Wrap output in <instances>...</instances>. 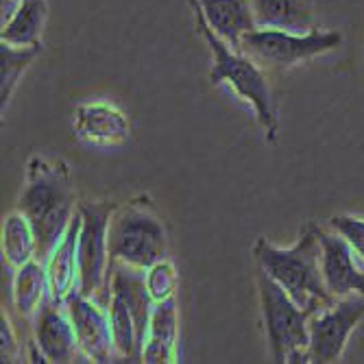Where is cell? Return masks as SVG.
I'll list each match as a JSON object with an SVG mask.
<instances>
[{
    "label": "cell",
    "mask_w": 364,
    "mask_h": 364,
    "mask_svg": "<svg viewBox=\"0 0 364 364\" xmlns=\"http://www.w3.org/2000/svg\"><path fill=\"white\" fill-rule=\"evenodd\" d=\"M18 212H22L33 225L38 238V259L46 262L79 212L70 164L61 157L50 159L44 155H31L26 161Z\"/></svg>",
    "instance_id": "1"
},
{
    "label": "cell",
    "mask_w": 364,
    "mask_h": 364,
    "mask_svg": "<svg viewBox=\"0 0 364 364\" xmlns=\"http://www.w3.org/2000/svg\"><path fill=\"white\" fill-rule=\"evenodd\" d=\"M253 255L259 269L275 279L294 304H299L308 314L334 301L323 279V249L318 240V225L308 223L299 240L288 249L271 245L267 238H257Z\"/></svg>",
    "instance_id": "2"
},
{
    "label": "cell",
    "mask_w": 364,
    "mask_h": 364,
    "mask_svg": "<svg viewBox=\"0 0 364 364\" xmlns=\"http://www.w3.org/2000/svg\"><path fill=\"white\" fill-rule=\"evenodd\" d=\"M107 247L112 264L149 269L166 259L168 236L149 194H138L114 208L107 225Z\"/></svg>",
    "instance_id": "3"
},
{
    "label": "cell",
    "mask_w": 364,
    "mask_h": 364,
    "mask_svg": "<svg viewBox=\"0 0 364 364\" xmlns=\"http://www.w3.org/2000/svg\"><path fill=\"white\" fill-rule=\"evenodd\" d=\"M192 9H194V22L198 26V33L205 38V42L214 55L210 81L214 85H218V83L231 85L240 98L251 103V107L255 109V116L264 129V136H267L269 142H275L277 131H279V120H277V109L273 103L271 87L267 83V75L262 73V68L251 57H247L242 50L229 48V44L216 36L214 28L203 18L201 9H198L196 0H192Z\"/></svg>",
    "instance_id": "4"
},
{
    "label": "cell",
    "mask_w": 364,
    "mask_h": 364,
    "mask_svg": "<svg viewBox=\"0 0 364 364\" xmlns=\"http://www.w3.org/2000/svg\"><path fill=\"white\" fill-rule=\"evenodd\" d=\"M262 321L273 362H310V314L267 273H257Z\"/></svg>",
    "instance_id": "5"
},
{
    "label": "cell",
    "mask_w": 364,
    "mask_h": 364,
    "mask_svg": "<svg viewBox=\"0 0 364 364\" xmlns=\"http://www.w3.org/2000/svg\"><path fill=\"white\" fill-rule=\"evenodd\" d=\"M114 203L105 201H83L81 212V234H79V277L77 290L83 296L109 306L112 299V257L107 247V225L114 212Z\"/></svg>",
    "instance_id": "6"
},
{
    "label": "cell",
    "mask_w": 364,
    "mask_h": 364,
    "mask_svg": "<svg viewBox=\"0 0 364 364\" xmlns=\"http://www.w3.org/2000/svg\"><path fill=\"white\" fill-rule=\"evenodd\" d=\"M343 36L336 31L290 33L277 28H253L240 42V50L269 70H286L306 59L338 48Z\"/></svg>",
    "instance_id": "7"
},
{
    "label": "cell",
    "mask_w": 364,
    "mask_h": 364,
    "mask_svg": "<svg viewBox=\"0 0 364 364\" xmlns=\"http://www.w3.org/2000/svg\"><path fill=\"white\" fill-rule=\"evenodd\" d=\"M364 318V294L338 296L329 306L316 310L308 318L310 332V362L329 364L338 362L349 336Z\"/></svg>",
    "instance_id": "8"
},
{
    "label": "cell",
    "mask_w": 364,
    "mask_h": 364,
    "mask_svg": "<svg viewBox=\"0 0 364 364\" xmlns=\"http://www.w3.org/2000/svg\"><path fill=\"white\" fill-rule=\"evenodd\" d=\"M68 316L73 321L77 343L83 355L90 362H112L116 358L114 338H112V323L109 312L98 301L83 296L79 290H73L63 301Z\"/></svg>",
    "instance_id": "9"
},
{
    "label": "cell",
    "mask_w": 364,
    "mask_h": 364,
    "mask_svg": "<svg viewBox=\"0 0 364 364\" xmlns=\"http://www.w3.org/2000/svg\"><path fill=\"white\" fill-rule=\"evenodd\" d=\"M33 343L38 345L46 362L68 364L87 360L77 343L68 310L63 304L55 301L50 294H46L33 318Z\"/></svg>",
    "instance_id": "10"
},
{
    "label": "cell",
    "mask_w": 364,
    "mask_h": 364,
    "mask_svg": "<svg viewBox=\"0 0 364 364\" xmlns=\"http://www.w3.org/2000/svg\"><path fill=\"white\" fill-rule=\"evenodd\" d=\"M318 240L323 249V279L329 294L338 299L347 294H364V269L360 267V257L349 247L341 234H327L318 227Z\"/></svg>",
    "instance_id": "11"
},
{
    "label": "cell",
    "mask_w": 364,
    "mask_h": 364,
    "mask_svg": "<svg viewBox=\"0 0 364 364\" xmlns=\"http://www.w3.org/2000/svg\"><path fill=\"white\" fill-rule=\"evenodd\" d=\"M79 234H81V212L75 214L68 231L57 242V247L46 257V275H48V294L55 301L63 304L65 296L77 290L79 277Z\"/></svg>",
    "instance_id": "12"
},
{
    "label": "cell",
    "mask_w": 364,
    "mask_h": 364,
    "mask_svg": "<svg viewBox=\"0 0 364 364\" xmlns=\"http://www.w3.org/2000/svg\"><path fill=\"white\" fill-rule=\"evenodd\" d=\"M112 294L127 306V310L134 316L136 332L140 347H144L146 332H149V321L153 312V296L146 288L144 269L127 267V264H112Z\"/></svg>",
    "instance_id": "13"
},
{
    "label": "cell",
    "mask_w": 364,
    "mask_h": 364,
    "mask_svg": "<svg viewBox=\"0 0 364 364\" xmlns=\"http://www.w3.org/2000/svg\"><path fill=\"white\" fill-rule=\"evenodd\" d=\"M177 336H179V314L175 296L157 301L151 312L149 332L142 347V362L146 364H173L177 362Z\"/></svg>",
    "instance_id": "14"
},
{
    "label": "cell",
    "mask_w": 364,
    "mask_h": 364,
    "mask_svg": "<svg viewBox=\"0 0 364 364\" xmlns=\"http://www.w3.org/2000/svg\"><path fill=\"white\" fill-rule=\"evenodd\" d=\"M75 134L92 144H122L129 138V120L107 103H85L75 109Z\"/></svg>",
    "instance_id": "15"
},
{
    "label": "cell",
    "mask_w": 364,
    "mask_h": 364,
    "mask_svg": "<svg viewBox=\"0 0 364 364\" xmlns=\"http://www.w3.org/2000/svg\"><path fill=\"white\" fill-rule=\"evenodd\" d=\"M196 5L216 36L236 50L247 33L257 28L249 0H196Z\"/></svg>",
    "instance_id": "16"
},
{
    "label": "cell",
    "mask_w": 364,
    "mask_h": 364,
    "mask_svg": "<svg viewBox=\"0 0 364 364\" xmlns=\"http://www.w3.org/2000/svg\"><path fill=\"white\" fill-rule=\"evenodd\" d=\"M257 28L310 33L316 24L310 0H249Z\"/></svg>",
    "instance_id": "17"
},
{
    "label": "cell",
    "mask_w": 364,
    "mask_h": 364,
    "mask_svg": "<svg viewBox=\"0 0 364 364\" xmlns=\"http://www.w3.org/2000/svg\"><path fill=\"white\" fill-rule=\"evenodd\" d=\"M46 294H48V275L44 262L31 259L16 269L11 282V299L20 316L28 318L36 314L40 304L46 299Z\"/></svg>",
    "instance_id": "18"
},
{
    "label": "cell",
    "mask_w": 364,
    "mask_h": 364,
    "mask_svg": "<svg viewBox=\"0 0 364 364\" xmlns=\"http://www.w3.org/2000/svg\"><path fill=\"white\" fill-rule=\"evenodd\" d=\"M48 5L46 0H20V5L11 20L3 24L0 42L14 46H36L40 44L42 31L46 24Z\"/></svg>",
    "instance_id": "19"
},
{
    "label": "cell",
    "mask_w": 364,
    "mask_h": 364,
    "mask_svg": "<svg viewBox=\"0 0 364 364\" xmlns=\"http://www.w3.org/2000/svg\"><path fill=\"white\" fill-rule=\"evenodd\" d=\"M3 259L18 269L22 264L38 259V238L33 225L22 212H11L3 223Z\"/></svg>",
    "instance_id": "20"
},
{
    "label": "cell",
    "mask_w": 364,
    "mask_h": 364,
    "mask_svg": "<svg viewBox=\"0 0 364 364\" xmlns=\"http://www.w3.org/2000/svg\"><path fill=\"white\" fill-rule=\"evenodd\" d=\"M40 53H42L40 44L36 46H14L7 42L0 44V98H3V112L11 101L22 73Z\"/></svg>",
    "instance_id": "21"
},
{
    "label": "cell",
    "mask_w": 364,
    "mask_h": 364,
    "mask_svg": "<svg viewBox=\"0 0 364 364\" xmlns=\"http://www.w3.org/2000/svg\"><path fill=\"white\" fill-rule=\"evenodd\" d=\"M107 312H109V323H112V338H114L116 358H120L124 362H142V347L138 341L134 316H131L127 306L116 294H112Z\"/></svg>",
    "instance_id": "22"
},
{
    "label": "cell",
    "mask_w": 364,
    "mask_h": 364,
    "mask_svg": "<svg viewBox=\"0 0 364 364\" xmlns=\"http://www.w3.org/2000/svg\"><path fill=\"white\" fill-rule=\"evenodd\" d=\"M144 279H146V288L153 296V301H164L175 296V288H177V271L173 267V262L159 259L153 267H149L144 271Z\"/></svg>",
    "instance_id": "23"
},
{
    "label": "cell",
    "mask_w": 364,
    "mask_h": 364,
    "mask_svg": "<svg viewBox=\"0 0 364 364\" xmlns=\"http://www.w3.org/2000/svg\"><path fill=\"white\" fill-rule=\"evenodd\" d=\"M329 225H332L336 234H341L349 242V247L355 251V255L364 262V218L338 214V216H332Z\"/></svg>",
    "instance_id": "24"
},
{
    "label": "cell",
    "mask_w": 364,
    "mask_h": 364,
    "mask_svg": "<svg viewBox=\"0 0 364 364\" xmlns=\"http://www.w3.org/2000/svg\"><path fill=\"white\" fill-rule=\"evenodd\" d=\"M0 341H3V362H14L18 351H20V345H18V338H16V332H14V325L9 321V316L3 312V318H0Z\"/></svg>",
    "instance_id": "25"
}]
</instances>
